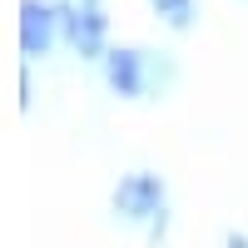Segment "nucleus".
<instances>
[{"instance_id": "nucleus-1", "label": "nucleus", "mask_w": 248, "mask_h": 248, "mask_svg": "<svg viewBox=\"0 0 248 248\" xmlns=\"http://www.w3.org/2000/svg\"><path fill=\"white\" fill-rule=\"evenodd\" d=\"M60 20H65L70 40L79 45V55H94L105 45V15H99L94 0H65V5H60Z\"/></svg>"}, {"instance_id": "nucleus-2", "label": "nucleus", "mask_w": 248, "mask_h": 248, "mask_svg": "<svg viewBox=\"0 0 248 248\" xmlns=\"http://www.w3.org/2000/svg\"><path fill=\"white\" fill-rule=\"evenodd\" d=\"M20 45H25V55H40L55 40V10L50 5H35V0H25V5H20Z\"/></svg>"}, {"instance_id": "nucleus-3", "label": "nucleus", "mask_w": 248, "mask_h": 248, "mask_svg": "<svg viewBox=\"0 0 248 248\" xmlns=\"http://www.w3.org/2000/svg\"><path fill=\"white\" fill-rule=\"evenodd\" d=\"M159 203H164V189H159V179H149V174H134V179L119 189V209L129 214V218L159 214Z\"/></svg>"}, {"instance_id": "nucleus-4", "label": "nucleus", "mask_w": 248, "mask_h": 248, "mask_svg": "<svg viewBox=\"0 0 248 248\" xmlns=\"http://www.w3.org/2000/svg\"><path fill=\"white\" fill-rule=\"evenodd\" d=\"M105 75H109V85H114L119 94H139V90H144V75H139V50H109Z\"/></svg>"}, {"instance_id": "nucleus-5", "label": "nucleus", "mask_w": 248, "mask_h": 248, "mask_svg": "<svg viewBox=\"0 0 248 248\" xmlns=\"http://www.w3.org/2000/svg\"><path fill=\"white\" fill-rule=\"evenodd\" d=\"M154 10L164 15V20H169V25H189V20H194V0H154Z\"/></svg>"}]
</instances>
